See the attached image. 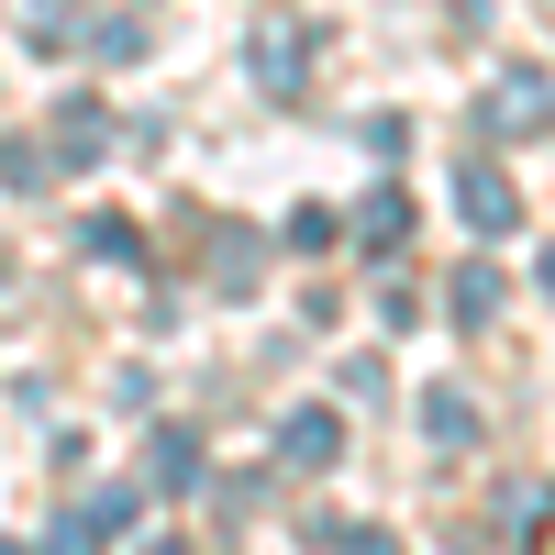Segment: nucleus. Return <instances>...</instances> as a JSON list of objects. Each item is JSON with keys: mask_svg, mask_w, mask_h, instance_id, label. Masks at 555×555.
Here are the masks:
<instances>
[{"mask_svg": "<svg viewBox=\"0 0 555 555\" xmlns=\"http://www.w3.org/2000/svg\"><path fill=\"white\" fill-rule=\"evenodd\" d=\"M334 411H289V423H278V455H289V467H334Z\"/></svg>", "mask_w": 555, "mask_h": 555, "instance_id": "obj_1", "label": "nucleus"}, {"mask_svg": "<svg viewBox=\"0 0 555 555\" xmlns=\"http://www.w3.org/2000/svg\"><path fill=\"white\" fill-rule=\"evenodd\" d=\"M455 211H467L478 234H500V222H512V178H489V167H467V178H455Z\"/></svg>", "mask_w": 555, "mask_h": 555, "instance_id": "obj_2", "label": "nucleus"}, {"mask_svg": "<svg viewBox=\"0 0 555 555\" xmlns=\"http://www.w3.org/2000/svg\"><path fill=\"white\" fill-rule=\"evenodd\" d=\"M423 434H434V444L455 455V444H478V411L455 400V389H434V400H423Z\"/></svg>", "mask_w": 555, "mask_h": 555, "instance_id": "obj_3", "label": "nucleus"}, {"mask_svg": "<svg viewBox=\"0 0 555 555\" xmlns=\"http://www.w3.org/2000/svg\"><path fill=\"white\" fill-rule=\"evenodd\" d=\"M489 112H500V122H555V89H544V78H533V89L512 78V89H500V101H489Z\"/></svg>", "mask_w": 555, "mask_h": 555, "instance_id": "obj_4", "label": "nucleus"}, {"mask_svg": "<svg viewBox=\"0 0 555 555\" xmlns=\"http://www.w3.org/2000/svg\"><path fill=\"white\" fill-rule=\"evenodd\" d=\"M500 311V267H467V278H455V322H489Z\"/></svg>", "mask_w": 555, "mask_h": 555, "instance_id": "obj_5", "label": "nucleus"}, {"mask_svg": "<svg viewBox=\"0 0 555 555\" xmlns=\"http://www.w3.org/2000/svg\"><path fill=\"white\" fill-rule=\"evenodd\" d=\"M289 67H300V34H267V44H256V78H267V89H300Z\"/></svg>", "mask_w": 555, "mask_h": 555, "instance_id": "obj_6", "label": "nucleus"}, {"mask_svg": "<svg viewBox=\"0 0 555 555\" xmlns=\"http://www.w3.org/2000/svg\"><path fill=\"white\" fill-rule=\"evenodd\" d=\"M0 555H12V544H0Z\"/></svg>", "mask_w": 555, "mask_h": 555, "instance_id": "obj_7", "label": "nucleus"}]
</instances>
